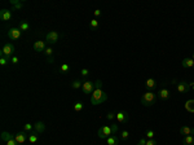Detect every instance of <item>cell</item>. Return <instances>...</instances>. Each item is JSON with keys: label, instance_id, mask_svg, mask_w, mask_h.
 Wrapping results in <instances>:
<instances>
[{"label": "cell", "instance_id": "6da1fadb", "mask_svg": "<svg viewBox=\"0 0 194 145\" xmlns=\"http://www.w3.org/2000/svg\"><path fill=\"white\" fill-rule=\"evenodd\" d=\"M108 100V95L102 91L101 88H94L93 93L91 96V104L92 105H100Z\"/></svg>", "mask_w": 194, "mask_h": 145}, {"label": "cell", "instance_id": "7a4b0ae2", "mask_svg": "<svg viewBox=\"0 0 194 145\" xmlns=\"http://www.w3.org/2000/svg\"><path fill=\"white\" fill-rule=\"evenodd\" d=\"M157 102V95L154 93L153 91H148L142 95L141 97V104L144 106H153L154 104Z\"/></svg>", "mask_w": 194, "mask_h": 145}, {"label": "cell", "instance_id": "3957f363", "mask_svg": "<svg viewBox=\"0 0 194 145\" xmlns=\"http://www.w3.org/2000/svg\"><path fill=\"white\" fill-rule=\"evenodd\" d=\"M97 135H98L100 139H108V137H110L113 135V130H111L110 126H102L101 128H98Z\"/></svg>", "mask_w": 194, "mask_h": 145}, {"label": "cell", "instance_id": "277c9868", "mask_svg": "<svg viewBox=\"0 0 194 145\" xmlns=\"http://www.w3.org/2000/svg\"><path fill=\"white\" fill-rule=\"evenodd\" d=\"M14 51H16V48H14L13 44L7 43L5 46L3 47V49H1V56H5V57H8V58H12V57H13Z\"/></svg>", "mask_w": 194, "mask_h": 145}, {"label": "cell", "instance_id": "5b68a950", "mask_svg": "<svg viewBox=\"0 0 194 145\" xmlns=\"http://www.w3.org/2000/svg\"><path fill=\"white\" fill-rule=\"evenodd\" d=\"M60 38H61V35H60L57 31H49L45 36V40L48 42L49 44H56L57 42L60 40Z\"/></svg>", "mask_w": 194, "mask_h": 145}, {"label": "cell", "instance_id": "8992f818", "mask_svg": "<svg viewBox=\"0 0 194 145\" xmlns=\"http://www.w3.org/2000/svg\"><path fill=\"white\" fill-rule=\"evenodd\" d=\"M94 91V83L91 81H86L83 82V86H82V92L84 95H89V93H93Z\"/></svg>", "mask_w": 194, "mask_h": 145}, {"label": "cell", "instance_id": "52a82bcc", "mask_svg": "<svg viewBox=\"0 0 194 145\" xmlns=\"http://www.w3.org/2000/svg\"><path fill=\"white\" fill-rule=\"evenodd\" d=\"M22 31L19 29H16V27H12V29L8 30V38L12 39V40H18L21 38Z\"/></svg>", "mask_w": 194, "mask_h": 145}, {"label": "cell", "instance_id": "ba28073f", "mask_svg": "<svg viewBox=\"0 0 194 145\" xmlns=\"http://www.w3.org/2000/svg\"><path fill=\"white\" fill-rule=\"evenodd\" d=\"M129 119V114L127 113L126 110H120L116 113V121H118V123H127Z\"/></svg>", "mask_w": 194, "mask_h": 145}, {"label": "cell", "instance_id": "9c48e42d", "mask_svg": "<svg viewBox=\"0 0 194 145\" xmlns=\"http://www.w3.org/2000/svg\"><path fill=\"white\" fill-rule=\"evenodd\" d=\"M29 136H30V132L21 131V132H18V134L14 136V139H16V141L18 142V144H23V142L29 139Z\"/></svg>", "mask_w": 194, "mask_h": 145}, {"label": "cell", "instance_id": "30bf717a", "mask_svg": "<svg viewBox=\"0 0 194 145\" xmlns=\"http://www.w3.org/2000/svg\"><path fill=\"white\" fill-rule=\"evenodd\" d=\"M189 89H190V87H189L188 82L181 81L177 84V92H180V93H186V92H189Z\"/></svg>", "mask_w": 194, "mask_h": 145}, {"label": "cell", "instance_id": "8fae6325", "mask_svg": "<svg viewBox=\"0 0 194 145\" xmlns=\"http://www.w3.org/2000/svg\"><path fill=\"white\" fill-rule=\"evenodd\" d=\"M44 131H45V124H44V122L39 121V122H36V123L34 124V132H36L38 135L43 134Z\"/></svg>", "mask_w": 194, "mask_h": 145}, {"label": "cell", "instance_id": "7c38bea8", "mask_svg": "<svg viewBox=\"0 0 194 145\" xmlns=\"http://www.w3.org/2000/svg\"><path fill=\"white\" fill-rule=\"evenodd\" d=\"M12 18V12L9 9H1L0 11V19L1 21H9Z\"/></svg>", "mask_w": 194, "mask_h": 145}, {"label": "cell", "instance_id": "4fadbf2b", "mask_svg": "<svg viewBox=\"0 0 194 145\" xmlns=\"http://www.w3.org/2000/svg\"><path fill=\"white\" fill-rule=\"evenodd\" d=\"M34 49L35 52H44L45 51V42L43 40H38L34 43Z\"/></svg>", "mask_w": 194, "mask_h": 145}, {"label": "cell", "instance_id": "5bb4252c", "mask_svg": "<svg viewBox=\"0 0 194 145\" xmlns=\"http://www.w3.org/2000/svg\"><path fill=\"white\" fill-rule=\"evenodd\" d=\"M106 142H108V145H119V142H120V137L115 136V135H111L110 137L106 139Z\"/></svg>", "mask_w": 194, "mask_h": 145}, {"label": "cell", "instance_id": "9a60e30c", "mask_svg": "<svg viewBox=\"0 0 194 145\" xmlns=\"http://www.w3.org/2000/svg\"><path fill=\"white\" fill-rule=\"evenodd\" d=\"M180 134L181 135H185V136H189V135H191V136H193V135H194V128H191V127H189V126H183L180 128Z\"/></svg>", "mask_w": 194, "mask_h": 145}, {"label": "cell", "instance_id": "2e32d148", "mask_svg": "<svg viewBox=\"0 0 194 145\" xmlns=\"http://www.w3.org/2000/svg\"><path fill=\"white\" fill-rule=\"evenodd\" d=\"M145 87L149 89V91H153V89H155V88H157V82L154 81L153 78L146 79V82H145Z\"/></svg>", "mask_w": 194, "mask_h": 145}, {"label": "cell", "instance_id": "e0dca14e", "mask_svg": "<svg viewBox=\"0 0 194 145\" xmlns=\"http://www.w3.org/2000/svg\"><path fill=\"white\" fill-rule=\"evenodd\" d=\"M170 91H168L167 88H162L161 91H159V93H158V96H159V99H162V100H168L170 99Z\"/></svg>", "mask_w": 194, "mask_h": 145}, {"label": "cell", "instance_id": "ac0fdd59", "mask_svg": "<svg viewBox=\"0 0 194 145\" xmlns=\"http://www.w3.org/2000/svg\"><path fill=\"white\" fill-rule=\"evenodd\" d=\"M14 136H16V135H12V134H9V132H7V131H3V132H1V140H3V141H5V142H8V141H11V140H13Z\"/></svg>", "mask_w": 194, "mask_h": 145}, {"label": "cell", "instance_id": "d6986e66", "mask_svg": "<svg viewBox=\"0 0 194 145\" xmlns=\"http://www.w3.org/2000/svg\"><path fill=\"white\" fill-rule=\"evenodd\" d=\"M11 4L13 5L12 7V11H18V9H21L23 7L22 1H19V0H11Z\"/></svg>", "mask_w": 194, "mask_h": 145}, {"label": "cell", "instance_id": "ffe728a7", "mask_svg": "<svg viewBox=\"0 0 194 145\" xmlns=\"http://www.w3.org/2000/svg\"><path fill=\"white\" fill-rule=\"evenodd\" d=\"M185 110L189 113H194V100H188L185 102Z\"/></svg>", "mask_w": 194, "mask_h": 145}, {"label": "cell", "instance_id": "44dd1931", "mask_svg": "<svg viewBox=\"0 0 194 145\" xmlns=\"http://www.w3.org/2000/svg\"><path fill=\"white\" fill-rule=\"evenodd\" d=\"M181 65H183V67H194V60L193 58H184Z\"/></svg>", "mask_w": 194, "mask_h": 145}, {"label": "cell", "instance_id": "7402d4cb", "mask_svg": "<svg viewBox=\"0 0 194 145\" xmlns=\"http://www.w3.org/2000/svg\"><path fill=\"white\" fill-rule=\"evenodd\" d=\"M183 144L184 145H194V136H191V135H189V136H184Z\"/></svg>", "mask_w": 194, "mask_h": 145}, {"label": "cell", "instance_id": "603a6c76", "mask_svg": "<svg viewBox=\"0 0 194 145\" xmlns=\"http://www.w3.org/2000/svg\"><path fill=\"white\" fill-rule=\"evenodd\" d=\"M38 136H39V135L36 134V132H34V131H32V132H30L29 141L31 142V144H34V142H36V141H38Z\"/></svg>", "mask_w": 194, "mask_h": 145}, {"label": "cell", "instance_id": "cb8c5ba5", "mask_svg": "<svg viewBox=\"0 0 194 145\" xmlns=\"http://www.w3.org/2000/svg\"><path fill=\"white\" fill-rule=\"evenodd\" d=\"M82 86H83V82H80V81H74L73 83H71V87H73L74 89H78V88H82Z\"/></svg>", "mask_w": 194, "mask_h": 145}, {"label": "cell", "instance_id": "d4e9b609", "mask_svg": "<svg viewBox=\"0 0 194 145\" xmlns=\"http://www.w3.org/2000/svg\"><path fill=\"white\" fill-rule=\"evenodd\" d=\"M83 107H84L83 102L78 101V102H75V105H74V110H75V111H80V110H83Z\"/></svg>", "mask_w": 194, "mask_h": 145}, {"label": "cell", "instance_id": "484cf974", "mask_svg": "<svg viewBox=\"0 0 194 145\" xmlns=\"http://www.w3.org/2000/svg\"><path fill=\"white\" fill-rule=\"evenodd\" d=\"M29 29H30V25L27 23V22L22 21L21 23H19V30H21V31H26V30H29Z\"/></svg>", "mask_w": 194, "mask_h": 145}, {"label": "cell", "instance_id": "4316f807", "mask_svg": "<svg viewBox=\"0 0 194 145\" xmlns=\"http://www.w3.org/2000/svg\"><path fill=\"white\" fill-rule=\"evenodd\" d=\"M9 61H11V58H8V57H5V56L0 57V65H1V66H5Z\"/></svg>", "mask_w": 194, "mask_h": 145}, {"label": "cell", "instance_id": "83f0119b", "mask_svg": "<svg viewBox=\"0 0 194 145\" xmlns=\"http://www.w3.org/2000/svg\"><path fill=\"white\" fill-rule=\"evenodd\" d=\"M23 131H26V132H32V131H34V126H32L31 123H26V124H25Z\"/></svg>", "mask_w": 194, "mask_h": 145}, {"label": "cell", "instance_id": "f1b7e54d", "mask_svg": "<svg viewBox=\"0 0 194 145\" xmlns=\"http://www.w3.org/2000/svg\"><path fill=\"white\" fill-rule=\"evenodd\" d=\"M70 70V66H69L68 64H62L61 65V72H64V74H66V72Z\"/></svg>", "mask_w": 194, "mask_h": 145}, {"label": "cell", "instance_id": "f546056e", "mask_svg": "<svg viewBox=\"0 0 194 145\" xmlns=\"http://www.w3.org/2000/svg\"><path fill=\"white\" fill-rule=\"evenodd\" d=\"M128 136H129V132L127 131V130L122 131V134H120V139L122 140H127V139H128Z\"/></svg>", "mask_w": 194, "mask_h": 145}, {"label": "cell", "instance_id": "4dcf8cb0", "mask_svg": "<svg viewBox=\"0 0 194 145\" xmlns=\"http://www.w3.org/2000/svg\"><path fill=\"white\" fill-rule=\"evenodd\" d=\"M114 118H116V113H115V111H110V113L106 115V119H109V121H111V119H114Z\"/></svg>", "mask_w": 194, "mask_h": 145}, {"label": "cell", "instance_id": "1f68e13d", "mask_svg": "<svg viewBox=\"0 0 194 145\" xmlns=\"http://www.w3.org/2000/svg\"><path fill=\"white\" fill-rule=\"evenodd\" d=\"M145 135H146V137H148V139H153L154 135H155V134H154L153 130H148V131L145 132Z\"/></svg>", "mask_w": 194, "mask_h": 145}, {"label": "cell", "instance_id": "d6a6232c", "mask_svg": "<svg viewBox=\"0 0 194 145\" xmlns=\"http://www.w3.org/2000/svg\"><path fill=\"white\" fill-rule=\"evenodd\" d=\"M89 26H91L92 29H96V27L98 26V21H97V19H91V22H89Z\"/></svg>", "mask_w": 194, "mask_h": 145}, {"label": "cell", "instance_id": "836d02e7", "mask_svg": "<svg viewBox=\"0 0 194 145\" xmlns=\"http://www.w3.org/2000/svg\"><path fill=\"white\" fill-rule=\"evenodd\" d=\"M44 53H45L48 57H52V54H53V49H52L51 47H48V48H45V51H44Z\"/></svg>", "mask_w": 194, "mask_h": 145}, {"label": "cell", "instance_id": "e575fe53", "mask_svg": "<svg viewBox=\"0 0 194 145\" xmlns=\"http://www.w3.org/2000/svg\"><path fill=\"white\" fill-rule=\"evenodd\" d=\"M94 88H102V82H101L100 79L94 82Z\"/></svg>", "mask_w": 194, "mask_h": 145}, {"label": "cell", "instance_id": "d590c367", "mask_svg": "<svg viewBox=\"0 0 194 145\" xmlns=\"http://www.w3.org/2000/svg\"><path fill=\"white\" fill-rule=\"evenodd\" d=\"M146 145H157V141L153 139H149V140H146Z\"/></svg>", "mask_w": 194, "mask_h": 145}, {"label": "cell", "instance_id": "8d00e7d4", "mask_svg": "<svg viewBox=\"0 0 194 145\" xmlns=\"http://www.w3.org/2000/svg\"><path fill=\"white\" fill-rule=\"evenodd\" d=\"M110 127H111V130H113V135L118 132V124H111Z\"/></svg>", "mask_w": 194, "mask_h": 145}, {"label": "cell", "instance_id": "74e56055", "mask_svg": "<svg viewBox=\"0 0 194 145\" xmlns=\"http://www.w3.org/2000/svg\"><path fill=\"white\" fill-rule=\"evenodd\" d=\"M11 62H12V64H14V65L18 64V57H17V56H13V57L11 58Z\"/></svg>", "mask_w": 194, "mask_h": 145}, {"label": "cell", "instance_id": "f35d334b", "mask_svg": "<svg viewBox=\"0 0 194 145\" xmlns=\"http://www.w3.org/2000/svg\"><path fill=\"white\" fill-rule=\"evenodd\" d=\"M80 74L83 77H87L89 74V71H88V69H82V71H80Z\"/></svg>", "mask_w": 194, "mask_h": 145}, {"label": "cell", "instance_id": "ab89813d", "mask_svg": "<svg viewBox=\"0 0 194 145\" xmlns=\"http://www.w3.org/2000/svg\"><path fill=\"white\" fill-rule=\"evenodd\" d=\"M7 145H18V142L16 141V139H13V140H11V141L7 142Z\"/></svg>", "mask_w": 194, "mask_h": 145}, {"label": "cell", "instance_id": "60d3db41", "mask_svg": "<svg viewBox=\"0 0 194 145\" xmlns=\"http://www.w3.org/2000/svg\"><path fill=\"white\" fill-rule=\"evenodd\" d=\"M137 145H146V140L145 139H141L140 141L137 142Z\"/></svg>", "mask_w": 194, "mask_h": 145}, {"label": "cell", "instance_id": "b9f144b4", "mask_svg": "<svg viewBox=\"0 0 194 145\" xmlns=\"http://www.w3.org/2000/svg\"><path fill=\"white\" fill-rule=\"evenodd\" d=\"M94 16H96V17L101 16V11H100V9H96V11H94Z\"/></svg>", "mask_w": 194, "mask_h": 145}, {"label": "cell", "instance_id": "7bdbcfd3", "mask_svg": "<svg viewBox=\"0 0 194 145\" xmlns=\"http://www.w3.org/2000/svg\"><path fill=\"white\" fill-rule=\"evenodd\" d=\"M48 62L49 64H53V57H48Z\"/></svg>", "mask_w": 194, "mask_h": 145}, {"label": "cell", "instance_id": "ee69618b", "mask_svg": "<svg viewBox=\"0 0 194 145\" xmlns=\"http://www.w3.org/2000/svg\"><path fill=\"white\" fill-rule=\"evenodd\" d=\"M189 87H190V88H193V89H194V83H189Z\"/></svg>", "mask_w": 194, "mask_h": 145}, {"label": "cell", "instance_id": "f6af8a7d", "mask_svg": "<svg viewBox=\"0 0 194 145\" xmlns=\"http://www.w3.org/2000/svg\"><path fill=\"white\" fill-rule=\"evenodd\" d=\"M193 60H194V54H193Z\"/></svg>", "mask_w": 194, "mask_h": 145}]
</instances>
